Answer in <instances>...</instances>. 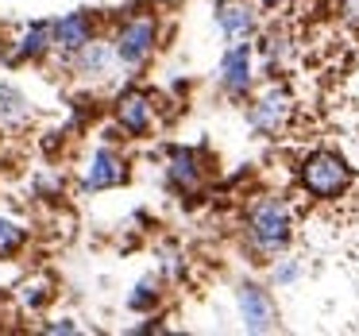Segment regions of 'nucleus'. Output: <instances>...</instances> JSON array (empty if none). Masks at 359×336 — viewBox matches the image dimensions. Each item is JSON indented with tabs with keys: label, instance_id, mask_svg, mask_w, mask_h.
I'll return each instance as SVG.
<instances>
[{
	"label": "nucleus",
	"instance_id": "nucleus-1",
	"mask_svg": "<svg viewBox=\"0 0 359 336\" xmlns=\"http://www.w3.org/2000/svg\"><path fill=\"white\" fill-rule=\"evenodd\" d=\"M243 224H248V240L259 251H282L290 243V236H294V213H290V205L282 197L266 194L248 209Z\"/></svg>",
	"mask_w": 359,
	"mask_h": 336
},
{
	"label": "nucleus",
	"instance_id": "nucleus-2",
	"mask_svg": "<svg viewBox=\"0 0 359 336\" xmlns=\"http://www.w3.org/2000/svg\"><path fill=\"white\" fill-rule=\"evenodd\" d=\"M302 189L317 201H336L351 186V166L336 151H313L302 159Z\"/></svg>",
	"mask_w": 359,
	"mask_h": 336
},
{
	"label": "nucleus",
	"instance_id": "nucleus-3",
	"mask_svg": "<svg viewBox=\"0 0 359 336\" xmlns=\"http://www.w3.org/2000/svg\"><path fill=\"white\" fill-rule=\"evenodd\" d=\"M158 47V20L151 12H132L124 24L112 32V51L120 66H143Z\"/></svg>",
	"mask_w": 359,
	"mask_h": 336
},
{
	"label": "nucleus",
	"instance_id": "nucleus-4",
	"mask_svg": "<svg viewBox=\"0 0 359 336\" xmlns=\"http://www.w3.org/2000/svg\"><path fill=\"white\" fill-rule=\"evenodd\" d=\"M112 120H116V128L128 132L132 140H143V135H151V128H155V97L140 86L124 89V93L112 101Z\"/></svg>",
	"mask_w": 359,
	"mask_h": 336
},
{
	"label": "nucleus",
	"instance_id": "nucleus-5",
	"mask_svg": "<svg viewBox=\"0 0 359 336\" xmlns=\"http://www.w3.org/2000/svg\"><path fill=\"white\" fill-rule=\"evenodd\" d=\"M290 116H294V97L282 86H271L255 97V105H251V112H248V124L255 128L259 135H278L282 128L290 124Z\"/></svg>",
	"mask_w": 359,
	"mask_h": 336
},
{
	"label": "nucleus",
	"instance_id": "nucleus-6",
	"mask_svg": "<svg viewBox=\"0 0 359 336\" xmlns=\"http://www.w3.org/2000/svg\"><path fill=\"white\" fill-rule=\"evenodd\" d=\"M128 178V163L112 143H101V147L89 155L86 174H81V194H93V189H112Z\"/></svg>",
	"mask_w": 359,
	"mask_h": 336
},
{
	"label": "nucleus",
	"instance_id": "nucleus-7",
	"mask_svg": "<svg viewBox=\"0 0 359 336\" xmlns=\"http://www.w3.org/2000/svg\"><path fill=\"white\" fill-rule=\"evenodd\" d=\"M97 35V20L93 12H66L62 20H55V51L70 62L81 47H89Z\"/></svg>",
	"mask_w": 359,
	"mask_h": 336
},
{
	"label": "nucleus",
	"instance_id": "nucleus-8",
	"mask_svg": "<svg viewBox=\"0 0 359 336\" xmlns=\"http://www.w3.org/2000/svg\"><path fill=\"white\" fill-rule=\"evenodd\" d=\"M201 178H205L201 155L194 147H170V155H166V182H170L174 194H197Z\"/></svg>",
	"mask_w": 359,
	"mask_h": 336
},
{
	"label": "nucleus",
	"instance_id": "nucleus-9",
	"mask_svg": "<svg viewBox=\"0 0 359 336\" xmlns=\"http://www.w3.org/2000/svg\"><path fill=\"white\" fill-rule=\"evenodd\" d=\"M251 81H255V74H251V47L248 43H232L224 51V58H220V89L228 97H248Z\"/></svg>",
	"mask_w": 359,
	"mask_h": 336
},
{
	"label": "nucleus",
	"instance_id": "nucleus-10",
	"mask_svg": "<svg viewBox=\"0 0 359 336\" xmlns=\"http://www.w3.org/2000/svg\"><path fill=\"white\" fill-rule=\"evenodd\" d=\"M236 305H240V317H243V328H248V332H266V328H274V302L263 286L243 282V286L236 290Z\"/></svg>",
	"mask_w": 359,
	"mask_h": 336
},
{
	"label": "nucleus",
	"instance_id": "nucleus-11",
	"mask_svg": "<svg viewBox=\"0 0 359 336\" xmlns=\"http://www.w3.org/2000/svg\"><path fill=\"white\" fill-rule=\"evenodd\" d=\"M55 51V24H27L12 43V62H35Z\"/></svg>",
	"mask_w": 359,
	"mask_h": 336
},
{
	"label": "nucleus",
	"instance_id": "nucleus-12",
	"mask_svg": "<svg viewBox=\"0 0 359 336\" xmlns=\"http://www.w3.org/2000/svg\"><path fill=\"white\" fill-rule=\"evenodd\" d=\"M217 27L228 35L232 43H243L255 35V8L251 4H240V0H228V4H217Z\"/></svg>",
	"mask_w": 359,
	"mask_h": 336
},
{
	"label": "nucleus",
	"instance_id": "nucleus-13",
	"mask_svg": "<svg viewBox=\"0 0 359 336\" xmlns=\"http://www.w3.org/2000/svg\"><path fill=\"white\" fill-rule=\"evenodd\" d=\"M70 62H74V70H78L81 78H104L109 66L116 62V51H112V43H97L93 39L89 47H81Z\"/></svg>",
	"mask_w": 359,
	"mask_h": 336
},
{
	"label": "nucleus",
	"instance_id": "nucleus-14",
	"mask_svg": "<svg viewBox=\"0 0 359 336\" xmlns=\"http://www.w3.org/2000/svg\"><path fill=\"white\" fill-rule=\"evenodd\" d=\"M32 116V105L12 81H0V128H20Z\"/></svg>",
	"mask_w": 359,
	"mask_h": 336
},
{
	"label": "nucleus",
	"instance_id": "nucleus-15",
	"mask_svg": "<svg viewBox=\"0 0 359 336\" xmlns=\"http://www.w3.org/2000/svg\"><path fill=\"white\" fill-rule=\"evenodd\" d=\"M50 297H55V290H50V278H43V274L24 278L16 286V302H20V309H24V313H43Z\"/></svg>",
	"mask_w": 359,
	"mask_h": 336
},
{
	"label": "nucleus",
	"instance_id": "nucleus-16",
	"mask_svg": "<svg viewBox=\"0 0 359 336\" xmlns=\"http://www.w3.org/2000/svg\"><path fill=\"white\" fill-rule=\"evenodd\" d=\"M158 297H163V278H158V274H143V278L135 282V290L128 294V309L132 313H151L158 305Z\"/></svg>",
	"mask_w": 359,
	"mask_h": 336
},
{
	"label": "nucleus",
	"instance_id": "nucleus-17",
	"mask_svg": "<svg viewBox=\"0 0 359 336\" xmlns=\"http://www.w3.org/2000/svg\"><path fill=\"white\" fill-rule=\"evenodd\" d=\"M263 58H266V70H271V74L286 66V58H290V35L282 32V27L263 39Z\"/></svg>",
	"mask_w": 359,
	"mask_h": 336
},
{
	"label": "nucleus",
	"instance_id": "nucleus-18",
	"mask_svg": "<svg viewBox=\"0 0 359 336\" xmlns=\"http://www.w3.org/2000/svg\"><path fill=\"white\" fill-rule=\"evenodd\" d=\"M27 243V228L16 224L12 217H0V259H8L16 255L20 248Z\"/></svg>",
	"mask_w": 359,
	"mask_h": 336
},
{
	"label": "nucleus",
	"instance_id": "nucleus-19",
	"mask_svg": "<svg viewBox=\"0 0 359 336\" xmlns=\"http://www.w3.org/2000/svg\"><path fill=\"white\" fill-rule=\"evenodd\" d=\"M340 16H344V24L359 27V0H340Z\"/></svg>",
	"mask_w": 359,
	"mask_h": 336
},
{
	"label": "nucleus",
	"instance_id": "nucleus-20",
	"mask_svg": "<svg viewBox=\"0 0 359 336\" xmlns=\"http://www.w3.org/2000/svg\"><path fill=\"white\" fill-rule=\"evenodd\" d=\"M43 332H78V325H74L70 317H62V321H50V325H43Z\"/></svg>",
	"mask_w": 359,
	"mask_h": 336
},
{
	"label": "nucleus",
	"instance_id": "nucleus-21",
	"mask_svg": "<svg viewBox=\"0 0 359 336\" xmlns=\"http://www.w3.org/2000/svg\"><path fill=\"white\" fill-rule=\"evenodd\" d=\"M274 278H278V282H294L297 278V263H282L278 271H274Z\"/></svg>",
	"mask_w": 359,
	"mask_h": 336
},
{
	"label": "nucleus",
	"instance_id": "nucleus-22",
	"mask_svg": "<svg viewBox=\"0 0 359 336\" xmlns=\"http://www.w3.org/2000/svg\"><path fill=\"white\" fill-rule=\"evenodd\" d=\"M263 8H278V4H286V0H259Z\"/></svg>",
	"mask_w": 359,
	"mask_h": 336
},
{
	"label": "nucleus",
	"instance_id": "nucleus-23",
	"mask_svg": "<svg viewBox=\"0 0 359 336\" xmlns=\"http://www.w3.org/2000/svg\"><path fill=\"white\" fill-rule=\"evenodd\" d=\"M0 58H4V39H0Z\"/></svg>",
	"mask_w": 359,
	"mask_h": 336
},
{
	"label": "nucleus",
	"instance_id": "nucleus-24",
	"mask_svg": "<svg viewBox=\"0 0 359 336\" xmlns=\"http://www.w3.org/2000/svg\"><path fill=\"white\" fill-rule=\"evenodd\" d=\"M217 4H228V0H217Z\"/></svg>",
	"mask_w": 359,
	"mask_h": 336
}]
</instances>
